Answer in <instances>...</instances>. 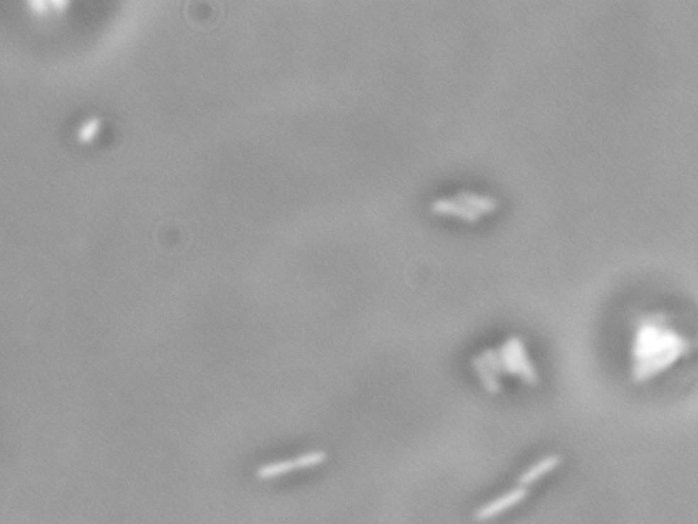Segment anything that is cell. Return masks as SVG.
Returning <instances> with one entry per match:
<instances>
[{
	"mask_svg": "<svg viewBox=\"0 0 698 524\" xmlns=\"http://www.w3.org/2000/svg\"><path fill=\"white\" fill-rule=\"evenodd\" d=\"M497 208V201L494 197L470 190H460L451 196L436 199L431 204V211L433 213L458 217L469 223L492 213Z\"/></svg>",
	"mask_w": 698,
	"mask_h": 524,
	"instance_id": "obj_1",
	"label": "cell"
},
{
	"mask_svg": "<svg viewBox=\"0 0 698 524\" xmlns=\"http://www.w3.org/2000/svg\"><path fill=\"white\" fill-rule=\"evenodd\" d=\"M529 496V491L525 488H516L504 493L503 496L497 497L495 500L487 503L485 506H480L475 512V518L478 522H485L491 520L494 518L500 516L502 513L507 512L509 509L518 506L522 503L526 497Z\"/></svg>",
	"mask_w": 698,
	"mask_h": 524,
	"instance_id": "obj_2",
	"label": "cell"
},
{
	"mask_svg": "<svg viewBox=\"0 0 698 524\" xmlns=\"http://www.w3.org/2000/svg\"><path fill=\"white\" fill-rule=\"evenodd\" d=\"M560 463H562V457L559 455L545 456L541 460L533 463L528 470L522 472V475L519 476V484L524 486H531L555 470Z\"/></svg>",
	"mask_w": 698,
	"mask_h": 524,
	"instance_id": "obj_3",
	"label": "cell"
},
{
	"mask_svg": "<svg viewBox=\"0 0 698 524\" xmlns=\"http://www.w3.org/2000/svg\"><path fill=\"white\" fill-rule=\"evenodd\" d=\"M293 471H297L294 459H292V460L289 459V460L274 462V463L264 464V466L258 467L257 471H256V476L261 481H268V479L283 476V475L290 474Z\"/></svg>",
	"mask_w": 698,
	"mask_h": 524,
	"instance_id": "obj_4",
	"label": "cell"
},
{
	"mask_svg": "<svg viewBox=\"0 0 698 524\" xmlns=\"http://www.w3.org/2000/svg\"><path fill=\"white\" fill-rule=\"evenodd\" d=\"M327 460V453L323 451H312V452L302 453L299 456L294 457L297 470H305V469H312L323 464Z\"/></svg>",
	"mask_w": 698,
	"mask_h": 524,
	"instance_id": "obj_5",
	"label": "cell"
},
{
	"mask_svg": "<svg viewBox=\"0 0 698 524\" xmlns=\"http://www.w3.org/2000/svg\"><path fill=\"white\" fill-rule=\"evenodd\" d=\"M101 128V119L100 118H91V119H87L79 128H78V133H77V138L84 143V144H88V143H92L93 140L96 138V135L99 134Z\"/></svg>",
	"mask_w": 698,
	"mask_h": 524,
	"instance_id": "obj_6",
	"label": "cell"
},
{
	"mask_svg": "<svg viewBox=\"0 0 698 524\" xmlns=\"http://www.w3.org/2000/svg\"><path fill=\"white\" fill-rule=\"evenodd\" d=\"M28 6L31 7V10L35 14H38V16H45L51 11V6L47 1H29Z\"/></svg>",
	"mask_w": 698,
	"mask_h": 524,
	"instance_id": "obj_7",
	"label": "cell"
}]
</instances>
